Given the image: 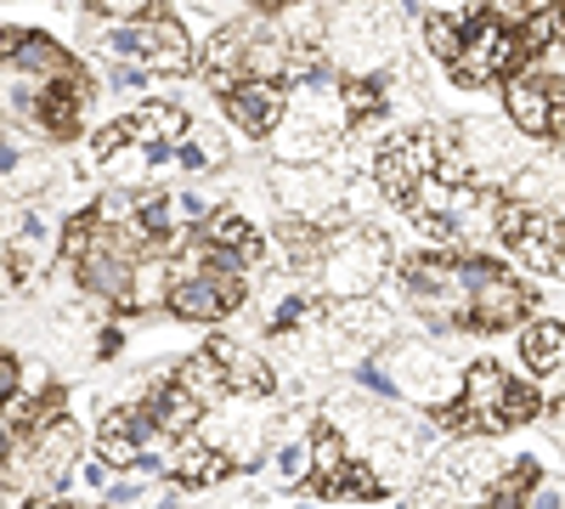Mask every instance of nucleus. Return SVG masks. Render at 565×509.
<instances>
[{
    "mask_svg": "<svg viewBox=\"0 0 565 509\" xmlns=\"http://www.w3.org/2000/svg\"><path fill=\"white\" fill-rule=\"evenodd\" d=\"M0 63L12 74H29V79H63L79 68L68 45L40 34V29H0Z\"/></svg>",
    "mask_w": 565,
    "mask_h": 509,
    "instance_id": "9",
    "label": "nucleus"
},
{
    "mask_svg": "<svg viewBox=\"0 0 565 509\" xmlns=\"http://www.w3.org/2000/svg\"><path fill=\"white\" fill-rule=\"evenodd\" d=\"M351 465V447L334 425H317L311 431V476H340Z\"/></svg>",
    "mask_w": 565,
    "mask_h": 509,
    "instance_id": "29",
    "label": "nucleus"
},
{
    "mask_svg": "<svg viewBox=\"0 0 565 509\" xmlns=\"http://www.w3.org/2000/svg\"><path fill=\"white\" fill-rule=\"evenodd\" d=\"M159 159H170V153L148 148V142H125L119 153L103 159V176L114 181V188H125V193H141V188H148V176L159 170Z\"/></svg>",
    "mask_w": 565,
    "mask_h": 509,
    "instance_id": "22",
    "label": "nucleus"
},
{
    "mask_svg": "<svg viewBox=\"0 0 565 509\" xmlns=\"http://www.w3.org/2000/svg\"><path fill=\"white\" fill-rule=\"evenodd\" d=\"M271 193L282 199L289 215H306V221H328V226H345V176L328 170L322 159L317 165H277L271 170Z\"/></svg>",
    "mask_w": 565,
    "mask_h": 509,
    "instance_id": "5",
    "label": "nucleus"
},
{
    "mask_svg": "<svg viewBox=\"0 0 565 509\" xmlns=\"http://www.w3.org/2000/svg\"><path fill=\"white\" fill-rule=\"evenodd\" d=\"M175 453H170V481L175 487H215V481H226L232 470V458L215 447V442H204V431H186L181 442H170Z\"/></svg>",
    "mask_w": 565,
    "mask_h": 509,
    "instance_id": "13",
    "label": "nucleus"
},
{
    "mask_svg": "<svg viewBox=\"0 0 565 509\" xmlns=\"http://www.w3.org/2000/svg\"><path fill=\"white\" fill-rule=\"evenodd\" d=\"M226 119L238 125L244 136L271 142V130L289 119V85L282 79H238L226 91Z\"/></svg>",
    "mask_w": 565,
    "mask_h": 509,
    "instance_id": "8",
    "label": "nucleus"
},
{
    "mask_svg": "<svg viewBox=\"0 0 565 509\" xmlns=\"http://www.w3.org/2000/svg\"><path fill=\"white\" fill-rule=\"evenodd\" d=\"M90 74L74 68L63 79H45L40 85V136H52V142H68V136H79L85 125V103H90Z\"/></svg>",
    "mask_w": 565,
    "mask_h": 509,
    "instance_id": "10",
    "label": "nucleus"
},
{
    "mask_svg": "<svg viewBox=\"0 0 565 509\" xmlns=\"http://www.w3.org/2000/svg\"><path fill=\"white\" fill-rule=\"evenodd\" d=\"M463 40H469V23L452 18V12H424V45H430V57L436 63H452L463 52Z\"/></svg>",
    "mask_w": 565,
    "mask_h": 509,
    "instance_id": "27",
    "label": "nucleus"
},
{
    "mask_svg": "<svg viewBox=\"0 0 565 509\" xmlns=\"http://www.w3.org/2000/svg\"><path fill=\"white\" fill-rule=\"evenodd\" d=\"M295 0H249V12H289Z\"/></svg>",
    "mask_w": 565,
    "mask_h": 509,
    "instance_id": "38",
    "label": "nucleus"
},
{
    "mask_svg": "<svg viewBox=\"0 0 565 509\" xmlns=\"http://www.w3.org/2000/svg\"><path fill=\"white\" fill-rule=\"evenodd\" d=\"M311 476V442H282L271 458V481L277 487H300Z\"/></svg>",
    "mask_w": 565,
    "mask_h": 509,
    "instance_id": "30",
    "label": "nucleus"
},
{
    "mask_svg": "<svg viewBox=\"0 0 565 509\" xmlns=\"http://www.w3.org/2000/svg\"><path fill=\"white\" fill-rule=\"evenodd\" d=\"M306 317H317V295L311 289H289L277 306H266V329L271 335H300Z\"/></svg>",
    "mask_w": 565,
    "mask_h": 509,
    "instance_id": "28",
    "label": "nucleus"
},
{
    "mask_svg": "<svg viewBox=\"0 0 565 509\" xmlns=\"http://www.w3.org/2000/svg\"><path fill=\"white\" fill-rule=\"evenodd\" d=\"M554 7H565V0H532V12H554Z\"/></svg>",
    "mask_w": 565,
    "mask_h": 509,
    "instance_id": "40",
    "label": "nucleus"
},
{
    "mask_svg": "<svg viewBox=\"0 0 565 509\" xmlns=\"http://www.w3.org/2000/svg\"><path fill=\"white\" fill-rule=\"evenodd\" d=\"M175 380L193 391L204 407H215V402H232V391H226V374H221V362H215V351L204 346V351H193L181 368H175Z\"/></svg>",
    "mask_w": 565,
    "mask_h": 509,
    "instance_id": "24",
    "label": "nucleus"
},
{
    "mask_svg": "<svg viewBox=\"0 0 565 509\" xmlns=\"http://www.w3.org/2000/svg\"><path fill=\"white\" fill-rule=\"evenodd\" d=\"M521 357H526L532 374H559V368H565V322L532 317L526 335H521Z\"/></svg>",
    "mask_w": 565,
    "mask_h": 509,
    "instance_id": "21",
    "label": "nucleus"
},
{
    "mask_svg": "<svg viewBox=\"0 0 565 509\" xmlns=\"http://www.w3.org/2000/svg\"><path fill=\"white\" fill-rule=\"evenodd\" d=\"M148 79H153V74L141 68V63H114V68H108V85L125 91V97H130V91H148Z\"/></svg>",
    "mask_w": 565,
    "mask_h": 509,
    "instance_id": "34",
    "label": "nucleus"
},
{
    "mask_svg": "<svg viewBox=\"0 0 565 509\" xmlns=\"http://www.w3.org/2000/svg\"><path fill=\"white\" fill-rule=\"evenodd\" d=\"M503 114H509L514 130L548 136V125H554V85H548L543 74H532V68L509 74V79H503Z\"/></svg>",
    "mask_w": 565,
    "mask_h": 509,
    "instance_id": "12",
    "label": "nucleus"
},
{
    "mask_svg": "<svg viewBox=\"0 0 565 509\" xmlns=\"http://www.w3.org/2000/svg\"><path fill=\"white\" fill-rule=\"evenodd\" d=\"M159 420H153V407L148 402H130V407H114L108 420L97 425V453L108 458V465H125L130 470V458L136 453H148L159 442Z\"/></svg>",
    "mask_w": 565,
    "mask_h": 509,
    "instance_id": "11",
    "label": "nucleus"
},
{
    "mask_svg": "<svg viewBox=\"0 0 565 509\" xmlns=\"http://www.w3.org/2000/svg\"><path fill=\"white\" fill-rule=\"evenodd\" d=\"M391 238L380 226H362V221H345L334 226L328 238V255L317 266V284L328 300H345V295H380V284L391 277Z\"/></svg>",
    "mask_w": 565,
    "mask_h": 509,
    "instance_id": "2",
    "label": "nucleus"
},
{
    "mask_svg": "<svg viewBox=\"0 0 565 509\" xmlns=\"http://www.w3.org/2000/svg\"><path fill=\"white\" fill-rule=\"evenodd\" d=\"M170 289H175V261H170L164 250H153V255H141V261H136L130 289L119 295L114 311H125V317H148V311L170 306Z\"/></svg>",
    "mask_w": 565,
    "mask_h": 509,
    "instance_id": "15",
    "label": "nucleus"
},
{
    "mask_svg": "<svg viewBox=\"0 0 565 509\" xmlns=\"http://www.w3.org/2000/svg\"><path fill=\"white\" fill-rule=\"evenodd\" d=\"M210 351L221 362V374H226V391L232 396H271L277 391V374L266 368L260 351L238 346V340H226V335H210Z\"/></svg>",
    "mask_w": 565,
    "mask_h": 509,
    "instance_id": "16",
    "label": "nucleus"
},
{
    "mask_svg": "<svg viewBox=\"0 0 565 509\" xmlns=\"http://www.w3.org/2000/svg\"><path fill=\"white\" fill-rule=\"evenodd\" d=\"M380 362L396 374L402 396H413V402H424V407H441V402L452 396V362H447L436 346H424V340H396Z\"/></svg>",
    "mask_w": 565,
    "mask_h": 509,
    "instance_id": "6",
    "label": "nucleus"
},
{
    "mask_svg": "<svg viewBox=\"0 0 565 509\" xmlns=\"http://www.w3.org/2000/svg\"><path fill=\"white\" fill-rule=\"evenodd\" d=\"M108 509H114V503H108Z\"/></svg>",
    "mask_w": 565,
    "mask_h": 509,
    "instance_id": "41",
    "label": "nucleus"
},
{
    "mask_svg": "<svg viewBox=\"0 0 565 509\" xmlns=\"http://www.w3.org/2000/svg\"><path fill=\"white\" fill-rule=\"evenodd\" d=\"M90 18H108V23H136V18H159L170 12L164 0H85Z\"/></svg>",
    "mask_w": 565,
    "mask_h": 509,
    "instance_id": "31",
    "label": "nucleus"
},
{
    "mask_svg": "<svg viewBox=\"0 0 565 509\" xmlns=\"http://www.w3.org/2000/svg\"><path fill=\"white\" fill-rule=\"evenodd\" d=\"M170 165H175V170H186V176H199V170H210V165H215V142H210V136H186V142H175V148H170Z\"/></svg>",
    "mask_w": 565,
    "mask_h": 509,
    "instance_id": "32",
    "label": "nucleus"
},
{
    "mask_svg": "<svg viewBox=\"0 0 565 509\" xmlns=\"http://www.w3.org/2000/svg\"><path fill=\"white\" fill-rule=\"evenodd\" d=\"M537 458H514L509 465V476H498L492 481V492H487V509H526L532 503V487H537Z\"/></svg>",
    "mask_w": 565,
    "mask_h": 509,
    "instance_id": "26",
    "label": "nucleus"
},
{
    "mask_svg": "<svg viewBox=\"0 0 565 509\" xmlns=\"http://www.w3.org/2000/svg\"><path fill=\"white\" fill-rule=\"evenodd\" d=\"M498 244H509L514 261H526L537 272H565V221L537 199H521V193L498 199Z\"/></svg>",
    "mask_w": 565,
    "mask_h": 509,
    "instance_id": "3",
    "label": "nucleus"
},
{
    "mask_svg": "<svg viewBox=\"0 0 565 509\" xmlns=\"http://www.w3.org/2000/svg\"><path fill=\"white\" fill-rule=\"evenodd\" d=\"M90 45H97L103 57H114V63H141L148 57V23H108V18H97V34H90Z\"/></svg>",
    "mask_w": 565,
    "mask_h": 509,
    "instance_id": "25",
    "label": "nucleus"
},
{
    "mask_svg": "<svg viewBox=\"0 0 565 509\" xmlns=\"http://www.w3.org/2000/svg\"><path fill=\"white\" fill-rule=\"evenodd\" d=\"M328 322H334V335H345V340H385L396 329V311L380 295H345V300L328 306Z\"/></svg>",
    "mask_w": 565,
    "mask_h": 509,
    "instance_id": "17",
    "label": "nucleus"
},
{
    "mask_svg": "<svg viewBox=\"0 0 565 509\" xmlns=\"http://www.w3.org/2000/svg\"><path fill=\"white\" fill-rule=\"evenodd\" d=\"M481 12H487L492 23H503V29H521V23L532 18V0H481Z\"/></svg>",
    "mask_w": 565,
    "mask_h": 509,
    "instance_id": "33",
    "label": "nucleus"
},
{
    "mask_svg": "<svg viewBox=\"0 0 565 509\" xmlns=\"http://www.w3.org/2000/svg\"><path fill=\"white\" fill-rule=\"evenodd\" d=\"M119 346H125V340H119V329H103V340H97V357H119Z\"/></svg>",
    "mask_w": 565,
    "mask_h": 509,
    "instance_id": "37",
    "label": "nucleus"
},
{
    "mask_svg": "<svg viewBox=\"0 0 565 509\" xmlns=\"http://www.w3.org/2000/svg\"><path fill=\"white\" fill-rule=\"evenodd\" d=\"M334 142H340V136H328L322 125H311V119H300V114H289V119L271 130V153H277V165H317Z\"/></svg>",
    "mask_w": 565,
    "mask_h": 509,
    "instance_id": "20",
    "label": "nucleus"
},
{
    "mask_svg": "<svg viewBox=\"0 0 565 509\" xmlns=\"http://www.w3.org/2000/svg\"><path fill=\"white\" fill-rule=\"evenodd\" d=\"M543 402H537V391H526L521 380H509V368H498V362H476L463 374V385H458V402L447 407H436V425L447 431V436H476V431H487V436H498V431H509V425H521V420H532Z\"/></svg>",
    "mask_w": 565,
    "mask_h": 509,
    "instance_id": "1",
    "label": "nucleus"
},
{
    "mask_svg": "<svg viewBox=\"0 0 565 509\" xmlns=\"http://www.w3.org/2000/svg\"><path fill=\"white\" fill-rule=\"evenodd\" d=\"M141 402H148L153 407V420H159V431H164V442H181L186 431H199V420H204V402L193 396V391H186L181 380H153L148 385V396H141Z\"/></svg>",
    "mask_w": 565,
    "mask_h": 509,
    "instance_id": "18",
    "label": "nucleus"
},
{
    "mask_svg": "<svg viewBox=\"0 0 565 509\" xmlns=\"http://www.w3.org/2000/svg\"><path fill=\"white\" fill-rule=\"evenodd\" d=\"M130 125H136V142H148V148H175V142H186L193 136V114H186L181 103H164V97H148L136 114H130Z\"/></svg>",
    "mask_w": 565,
    "mask_h": 509,
    "instance_id": "19",
    "label": "nucleus"
},
{
    "mask_svg": "<svg viewBox=\"0 0 565 509\" xmlns=\"http://www.w3.org/2000/svg\"><path fill=\"white\" fill-rule=\"evenodd\" d=\"M526 63L532 57H526V45H521V29H503V23H492L481 12V18H469V40H463V52L447 63V74L463 91H481V85H498L509 74H521Z\"/></svg>",
    "mask_w": 565,
    "mask_h": 509,
    "instance_id": "4",
    "label": "nucleus"
},
{
    "mask_svg": "<svg viewBox=\"0 0 565 509\" xmlns=\"http://www.w3.org/2000/svg\"><path fill=\"white\" fill-rule=\"evenodd\" d=\"M199 74H204L210 91H221V97H226V91L238 85V79H249V40H244L238 23H226V29H215V34L204 40Z\"/></svg>",
    "mask_w": 565,
    "mask_h": 509,
    "instance_id": "14",
    "label": "nucleus"
},
{
    "mask_svg": "<svg viewBox=\"0 0 565 509\" xmlns=\"http://www.w3.org/2000/svg\"><path fill=\"white\" fill-rule=\"evenodd\" d=\"M74 470H79V487H85V492H103V487H108V458H103V453H97V458H79Z\"/></svg>",
    "mask_w": 565,
    "mask_h": 509,
    "instance_id": "36",
    "label": "nucleus"
},
{
    "mask_svg": "<svg viewBox=\"0 0 565 509\" xmlns=\"http://www.w3.org/2000/svg\"><path fill=\"white\" fill-rule=\"evenodd\" d=\"M29 509H74V503H45V498H29Z\"/></svg>",
    "mask_w": 565,
    "mask_h": 509,
    "instance_id": "39",
    "label": "nucleus"
},
{
    "mask_svg": "<svg viewBox=\"0 0 565 509\" xmlns=\"http://www.w3.org/2000/svg\"><path fill=\"white\" fill-rule=\"evenodd\" d=\"M18 385H23V362H18L12 351H0V407L18 396Z\"/></svg>",
    "mask_w": 565,
    "mask_h": 509,
    "instance_id": "35",
    "label": "nucleus"
},
{
    "mask_svg": "<svg viewBox=\"0 0 565 509\" xmlns=\"http://www.w3.org/2000/svg\"><path fill=\"white\" fill-rule=\"evenodd\" d=\"M537 317V289H526L521 277H492V284L469 289V317H463V335H503L514 322H532Z\"/></svg>",
    "mask_w": 565,
    "mask_h": 509,
    "instance_id": "7",
    "label": "nucleus"
},
{
    "mask_svg": "<svg viewBox=\"0 0 565 509\" xmlns=\"http://www.w3.org/2000/svg\"><path fill=\"white\" fill-rule=\"evenodd\" d=\"M345 114H351V130H367L391 114V97H385V79L380 74H345Z\"/></svg>",
    "mask_w": 565,
    "mask_h": 509,
    "instance_id": "23",
    "label": "nucleus"
}]
</instances>
